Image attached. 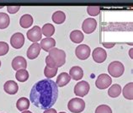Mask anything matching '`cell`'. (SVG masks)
Segmentation results:
<instances>
[{"label":"cell","mask_w":133,"mask_h":113,"mask_svg":"<svg viewBox=\"0 0 133 113\" xmlns=\"http://www.w3.org/2000/svg\"><path fill=\"white\" fill-rule=\"evenodd\" d=\"M87 12L91 16H96L100 13V8L98 6H89L87 8Z\"/></svg>","instance_id":"29"},{"label":"cell","mask_w":133,"mask_h":113,"mask_svg":"<svg viewBox=\"0 0 133 113\" xmlns=\"http://www.w3.org/2000/svg\"><path fill=\"white\" fill-rule=\"evenodd\" d=\"M90 85L87 81H80L74 87V94L79 97H83L89 93Z\"/></svg>","instance_id":"7"},{"label":"cell","mask_w":133,"mask_h":113,"mask_svg":"<svg viewBox=\"0 0 133 113\" xmlns=\"http://www.w3.org/2000/svg\"><path fill=\"white\" fill-rule=\"evenodd\" d=\"M68 110L72 113H80L85 108V102L80 98H72L68 101Z\"/></svg>","instance_id":"4"},{"label":"cell","mask_w":133,"mask_h":113,"mask_svg":"<svg viewBox=\"0 0 133 113\" xmlns=\"http://www.w3.org/2000/svg\"><path fill=\"white\" fill-rule=\"evenodd\" d=\"M95 113H112L111 108L107 105H100L97 106Z\"/></svg>","instance_id":"28"},{"label":"cell","mask_w":133,"mask_h":113,"mask_svg":"<svg viewBox=\"0 0 133 113\" xmlns=\"http://www.w3.org/2000/svg\"><path fill=\"white\" fill-rule=\"evenodd\" d=\"M66 62V53L63 50L54 47L49 51L48 56L45 58V63L49 68H55L63 66Z\"/></svg>","instance_id":"2"},{"label":"cell","mask_w":133,"mask_h":113,"mask_svg":"<svg viewBox=\"0 0 133 113\" xmlns=\"http://www.w3.org/2000/svg\"><path fill=\"white\" fill-rule=\"evenodd\" d=\"M91 53V49L88 45L81 44L76 47L75 54L76 56L80 60H86L89 58Z\"/></svg>","instance_id":"6"},{"label":"cell","mask_w":133,"mask_h":113,"mask_svg":"<svg viewBox=\"0 0 133 113\" xmlns=\"http://www.w3.org/2000/svg\"><path fill=\"white\" fill-rule=\"evenodd\" d=\"M3 5H2V6H0V9H3Z\"/></svg>","instance_id":"36"},{"label":"cell","mask_w":133,"mask_h":113,"mask_svg":"<svg viewBox=\"0 0 133 113\" xmlns=\"http://www.w3.org/2000/svg\"><path fill=\"white\" fill-rule=\"evenodd\" d=\"M10 44L15 49L21 48L24 44V36L22 33H15L10 38Z\"/></svg>","instance_id":"10"},{"label":"cell","mask_w":133,"mask_h":113,"mask_svg":"<svg viewBox=\"0 0 133 113\" xmlns=\"http://www.w3.org/2000/svg\"><path fill=\"white\" fill-rule=\"evenodd\" d=\"M19 24L22 28L27 29L33 24V18L30 15H24L19 19Z\"/></svg>","instance_id":"18"},{"label":"cell","mask_w":133,"mask_h":113,"mask_svg":"<svg viewBox=\"0 0 133 113\" xmlns=\"http://www.w3.org/2000/svg\"><path fill=\"white\" fill-rule=\"evenodd\" d=\"M3 90L9 95H15L19 90V86L14 80H9L3 85Z\"/></svg>","instance_id":"14"},{"label":"cell","mask_w":133,"mask_h":113,"mask_svg":"<svg viewBox=\"0 0 133 113\" xmlns=\"http://www.w3.org/2000/svg\"><path fill=\"white\" fill-rule=\"evenodd\" d=\"M21 113H32V112L30 111H24L21 112Z\"/></svg>","instance_id":"35"},{"label":"cell","mask_w":133,"mask_h":113,"mask_svg":"<svg viewBox=\"0 0 133 113\" xmlns=\"http://www.w3.org/2000/svg\"><path fill=\"white\" fill-rule=\"evenodd\" d=\"M59 113H66V112H64V111H62V112H59Z\"/></svg>","instance_id":"37"},{"label":"cell","mask_w":133,"mask_h":113,"mask_svg":"<svg viewBox=\"0 0 133 113\" xmlns=\"http://www.w3.org/2000/svg\"><path fill=\"white\" fill-rule=\"evenodd\" d=\"M20 7L19 6H13V5H9L7 7V10L9 14H15L19 10Z\"/></svg>","instance_id":"31"},{"label":"cell","mask_w":133,"mask_h":113,"mask_svg":"<svg viewBox=\"0 0 133 113\" xmlns=\"http://www.w3.org/2000/svg\"><path fill=\"white\" fill-rule=\"evenodd\" d=\"M12 68L15 71H18L20 69H26L27 68V62L23 56H15L12 61Z\"/></svg>","instance_id":"12"},{"label":"cell","mask_w":133,"mask_h":113,"mask_svg":"<svg viewBox=\"0 0 133 113\" xmlns=\"http://www.w3.org/2000/svg\"><path fill=\"white\" fill-rule=\"evenodd\" d=\"M92 56L94 61L97 63H102L107 58V53L104 49L101 47H96L92 52Z\"/></svg>","instance_id":"11"},{"label":"cell","mask_w":133,"mask_h":113,"mask_svg":"<svg viewBox=\"0 0 133 113\" xmlns=\"http://www.w3.org/2000/svg\"><path fill=\"white\" fill-rule=\"evenodd\" d=\"M41 48L44 50L45 52H49L51 49L54 48L56 46V41L55 39L49 37V38H45L41 40Z\"/></svg>","instance_id":"15"},{"label":"cell","mask_w":133,"mask_h":113,"mask_svg":"<svg viewBox=\"0 0 133 113\" xmlns=\"http://www.w3.org/2000/svg\"><path fill=\"white\" fill-rule=\"evenodd\" d=\"M41 33L44 35L46 38H49L52 36L55 33V27L53 24H45L43 26L42 29H41Z\"/></svg>","instance_id":"23"},{"label":"cell","mask_w":133,"mask_h":113,"mask_svg":"<svg viewBox=\"0 0 133 113\" xmlns=\"http://www.w3.org/2000/svg\"><path fill=\"white\" fill-rule=\"evenodd\" d=\"M124 71H125V67L123 65V63L119 61L112 62L108 66V73L112 77L115 78L121 77L124 73Z\"/></svg>","instance_id":"3"},{"label":"cell","mask_w":133,"mask_h":113,"mask_svg":"<svg viewBox=\"0 0 133 113\" xmlns=\"http://www.w3.org/2000/svg\"><path fill=\"white\" fill-rule=\"evenodd\" d=\"M51 19H52V21H53L55 24H62L65 21L66 15L64 14V12H62V11H57L52 15Z\"/></svg>","instance_id":"24"},{"label":"cell","mask_w":133,"mask_h":113,"mask_svg":"<svg viewBox=\"0 0 133 113\" xmlns=\"http://www.w3.org/2000/svg\"><path fill=\"white\" fill-rule=\"evenodd\" d=\"M123 96L129 101H132L133 99V83H128L122 90Z\"/></svg>","instance_id":"21"},{"label":"cell","mask_w":133,"mask_h":113,"mask_svg":"<svg viewBox=\"0 0 133 113\" xmlns=\"http://www.w3.org/2000/svg\"><path fill=\"white\" fill-rule=\"evenodd\" d=\"M16 79L19 82H25L29 79V73L26 69H20L18 70L15 73Z\"/></svg>","instance_id":"25"},{"label":"cell","mask_w":133,"mask_h":113,"mask_svg":"<svg viewBox=\"0 0 133 113\" xmlns=\"http://www.w3.org/2000/svg\"><path fill=\"white\" fill-rule=\"evenodd\" d=\"M115 45V42H112V43H107V42H103V46H104V47H106V48H111V47H113Z\"/></svg>","instance_id":"32"},{"label":"cell","mask_w":133,"mask_h":113,"mask_svg":"<svg viewBox=\"0 0 133 113\" xmlns=\"http://www.w3.org/2000/svg\"><path fill=\"white\" fill-rule=\"evenodd\" d=\"M121 87L120 84H115L112 86L110 87L109 90H108V95L111 98H116L121 94Z\"/></svg>","instance_id":"22"},{"label":"cell","mask_w":133,"mask_h":113,"mask_svg":"<svg viewBox=\"0 0 133 113\" xmlns=\"http://www.w3.org/2000/svg\"><path fill=\"white\" fill-rule=\"evenodd\" d=\"M71 79H72L71 77H70L68 73L64 72L58 75L57 81H56V84H57V85L59 87H63V86L66 85V84L70 82Z\"/></svg>","instance_id":"17"},{"label":"cell","mask_w":133,"mask_h":113,"mask_svg":"<svg viewBox=\"0 0 133 113\" xmlns=\"http://www.w3.org/2000/svg\"><path fill=\"white\" fill-rule=\"evenodd\" d=\"M41 49V46L38 42H36V43H33L32 45H30V47L28 48V50H27L28 58L30 59V60L36 59L40 54Z\"/></svg>","instance_id":"13"},{"label":"cell","mask_w":133,"mask_h":113,"mask_svg":"<svg viewBox=\"0 0 133 113\" xmlns=\"http://www.w3.org/2000/svg\"><path fill=\"white\" fill-rule=\"evenodd\" d=\"M69 75L71 77V79L74 80H80L83 79V70L82 68H80L78 66H74L70 69Z\"/></svg>","instance_id":"16"},{"label":"cell","mask_w":133,"mask_h":113,"mask_svg":"<svg viewBox=\"0 0 133 113\" xmlns=\"http://www.w3.org/2000/svg\"><path fill=\"white\" fill-rule=\"evenodd\" d=\"M132 48L130 49V52H129V53H130V56H131V58H132Z\"/></svg>","instance_id":"34"},{"label":"cell","mask_w":133,"mask_h":113,"mask_svg":"<svg viewBox=\"0 0 133 113\" xmlns=\"http://www.w3.org/2000/svg\"><path fill=\"white\" fill-rule=\"evenodd\" d=\"M43 113H57V111H56V109L49 108V109H47V110H45V111Z\"/></svg>","instance_id":"33"},{"label":"cell","mask_w":133,"mask_h":113,"mask_svg":"<svg viewBox=\"0 0 133 113\" xmlns=\"http://www.w3.org/2000/svg\"><path fill=\"white\" fill-rule=\"evenodd\" d=\"M27 38L29 39L30 41L34 42V43H36V42H38L39 41H41V37H42V33H41V27L39 26H34L32 29H30L27 31Z\"/></svg>","instance_id":"8"},{"label":"cell","mask_w":133,"mask_h":113,"mask_svg":"<svg viewBox=\"0 0 133 113\" xmlns=\"http://www.w3.org/2000/svg\"><path fill=\"white\" fill-rule=\"evenodd\" d=\"M16 107L20 111H26L30 107V101L25 97L19 98L16 102Z\"/></svg>","instance_id":"20"},{"label":"cell","mask_w":133,"mask_h":113,"mask_svg":"<svg viewBox=\"0 0 133 113\" xmlns=\"http://www.w3.org/2000/svg\"><path fill=\"white\" fill-rule=\"evenodd\" d=\"M57 71H58V68H49L47 66H45V68L44 69V74L46 77V79H50L56 76V74L57 73Z\"/></svg>","instance_id":"27"},{"label":"cell","mask_w":133,"mask_h":113,"mask_svg":"<svg viewBox=\"0 0 133 113\" xmlns=\"http://www.w3.org/2000/svg\"><path fill=\"white\" fill-rule=\"evenodd\" d=\"M97 27V21L95 19L93 18H89L83 20V24H82V29L83 32L86 34H91L95 30Z\"/></svg>","instance_id":"9"},{"label":"cell","mask_w":133,"mask_h":113,"mask_svg":"<svg viewBox=\"0 0 133 113\" xmlns=\"http://www.w3.org/2000/svg\"><path fill=\"white\" fill-rule=\"evenodd\" d=\"M9 16L5 13H0V29H6L9 26Z\"/></svg>","instance_id":"26"},{"label":"cell","mask_w":133,"mask_h":113,"mask_svg":"<svg viewBox=\"0 0 133 113\" xmlns=\"http://www.w3.org/2000/svg\"><path fill=\"white\" fill-rule=\"evenodd\" d=\"M9 46L5 41H0V56H4L9 52Z\"/></svg>","instance_id":"30"},{"label":"cell","mask_w":133,"mask_h":113,"mask_svg":"<svg viewBox=\"0 0 133 113\" xmlns=\"http://www.w3.org/2000/svg\"><path fill=\"white\" fill-rule=\"evenodd\" d=\"M0 67H1V61H0Z\"/></svg>","instance_id":"38"},{"label":"cell","mask_w":133,"mask_h":113,"mask_svg":"<svg viewBox=\"0 0 133 113\" xmlns=\"http://www.w3.org/2000/svg\"><path fill=\"white\" fill-rule=\"evenodd\" d=\"M58 98V86L51 79H41L33 85L30 90V100L42 110L51 108Z\"/></svg>","instance_id":"1"},{"label":"cell","mask_w":133,"mask_h":113,"mask_svg":"<svg viewBox=\"0 0 133 113\" xmlns=\"http://www.w3.org/2000/svg\"><path fill=\"white\" fill-rule=\"evenodd\" d=\"M83 38H84V36L82 31H80L78 30H72L71 33H70V39L72 42L77 44H79L83 41Z\"/></svg>","instance_id":"19"},{"label":"cell","mask_w":133,"mask_h":113,"mask_svg":"<svg viewBox=\"0 0 133 113\" xmlns=\"http://www.w3.org/2000/svg\"><path fill=\"white\" fill-rule=\"evenodd\" d=\"M111 83V78L106 73H102V74L98 76L95 81V86L99 90H105L109 86H110Z\"/></svg>","instance_id":"5"}]
</instances>
